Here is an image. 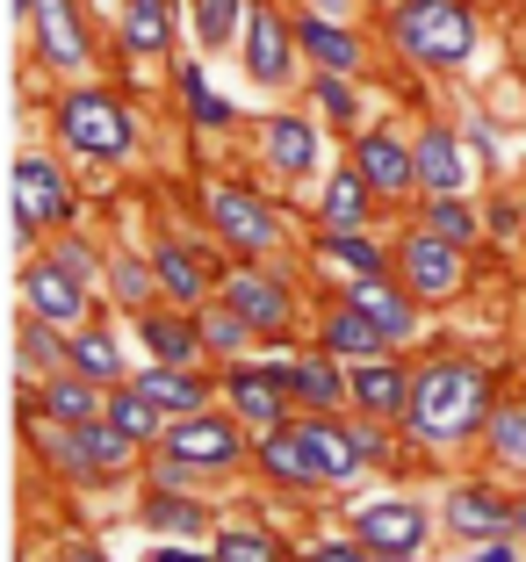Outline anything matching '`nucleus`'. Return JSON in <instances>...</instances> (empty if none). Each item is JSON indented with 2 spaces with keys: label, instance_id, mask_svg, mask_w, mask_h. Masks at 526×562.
Here are the masks:
<instances>
[{
  "label": "nucleus",
  "instance_id": "obj_30",
  "mask_svg": "<svg viewBox=\"0 0 526 562\" xmlns=\"http://www.w3.org/2000/svg\"><path fill=\"white\" fill-rule=\"evenodd\" d=\"M238 8H246V0H195V30H202V44H231V36H238Z\"/></svg>",
  "mask_w": 526,
  "mask_h": 562
},
{
  "label": "nucleus",
  "instance_id": "obj_35",
  "mask_svg": "<svg viewBox=\"0 0 526 562\" xmlns=\"http://www.w3.org/2000/svg\"><path fill=\"white\" fill-rule=\"evenodd\" d=\"M491 447L505 454V462H526V412H519V404L491 418Z\"/></svg>",
  "mask_w": 526,
  "mask_h": 562
},
{
  "label": "nucleus",
  "instance_id": "obj_27",
  "mask_svg": "<svg viewBox=\"0 0 526 562\" xmlns=\"http://www.w3.org/2000/svg\"><path fill=\"white\" fill-rule=\"evenodd\" d=\"M303 50H311L325 72H346L354 58H361V44H354L346 30H332V22H303Z\"/></svg>",
  "mask_w": 526,
  "mask_h": 562
},
{
  "label": "nucleus",
  "instance_id": "obj_20",
  "mask_svg": "<svg viewBox=\"0 0 526 562\" xmlns=\"http://www.w3.org/2000/svg\"><path fill=\"white\" fill-rule=\"evenodd\" d=\"M368 195H376V188L361 181V166H354V173H332V188H325V224H332V232H361Z\"/></svg>",
  "mask_w": 526,
  "mask_h": 562
},
{
  "label": "nucleus",
  "instance_id": "obj_21",
  "mask_svg": "<svg viewBox=\"0 0 526 562\" xmlns=\"http://www.w3.org/2000/svg\"><path fill=\"white\" fill-rule=\"evenodd\" d=\"M354 397L368 404V412H412V390H404V375H396V368H382V361H368L361 375H354Z\"/></svg>",
  "mask_w": 526,
  "mask_h": 562
},
{
  "label": "nucleus",
  "instance_id": "obj_10",
  "mask_svg": "<svg viewBox=\"0 0 526 562\" xmlns=\"http://www.w3.org/2000/svg\"><path fill=\"white\" fill-rule=\"evenodd\" d=\"M36 15V44H44L51 66H87V36H80V15H72V0H30Z\"/></svg>",
  "mask_w": 526,
  "mask_h": 562
},
{
  "label": "nucleus",
  "instance_id": "obj_43",
  "mask_svg": "<svg viewBox=\"0 0 526 562\" xmlns=\"http://www.w3.org/2000/svg\"><path fill=\"white\" fill-rule=\"evenodd\" d=\"M317 109H325V116H339V123H354V87H346L339 72H332V80L317 87Z\"/></svg>",
  "mask_w": 526,
  "mask_h": 562
},
{
  "label": "nucleus",
  "instance_id": "obj_40",
  "mask_svg": "<svg viewBox=\"0 0 526 562\" xmlns=\"http://www.w3.org/2000/svg\"><path fill=\"white\" fill-rule=\"evenodd\" d=\"M58 361V339H51V317H30V331H22V368H51Z\"/></svg>",
  "mask_w": 526,
  "mask_h": 562
},
{
  "label": "nucleus",
  "instance_id": "obj_22",
  "mask_svg": "<svg viewBox=\"0 0 526 562\" xmlns=\"http://www.w3.org/2000/svg\"><path fill=\"white\" fill-rule=\"evenodd\" d=\"M311 151H317L311 123H296V116H275V123H267V159H275L281 173H303V166H311Z\"/></svg>",
  "mask_w": 526,
  "mask_h": 562
},
{
  "label": "nucleus",
  "instance_id": "obj_32",
  "mask_svg": "<svg viewBox=\"0 0 526 562\" xmlns=\"http://www.w3.org/2000/svg\"><path fill=\"white\" fill-rule=\"evenodd\" d=\"M181 87H188V109H195V123L224 131V123H231V101H216V94H210V80H202L195 66H181Z\"/></svg>",
  "mask_w": 526,
  "mask_h": 562
},
{
  "label": "nucleus",
  "instance_id": "obj_34",
  "mask_svg": "<svg viewBox=\"0 0 526 562\" xmlns=\"http://www.w3.org/2000/svg\"><path fill=\"white\" fill-rule=\"evenodd\" d=\"M289 390H296V397H311V404H339V375H332L325 361L289 368Z\"/></svg>",
  "mask_w": 526,
  "mask_h": 562
},
{
  "label": "nucleus",
  "instance_id": "obj_25",
  "mask_svg": "<svg viewBox=\"0 0 526 562\" xmlns=\"http://www.w3.org/2000/svg\"><path fill=\"white\" fill-rule=\"evenodd\" d=\"M137 390H145L159 412H195L202 404V382L181 375V368H152V375H137Z\"/></svg>",
  "mask_w": 526,
  "mask_h": 562
},
{
  "label": "nucleus",
  "instance_id": "obj_31",
  "mask_svg": "<svg viewBox=\"0 0 526 562\" xmlns=\"http://www.w3.org/2000/svg\"><path fill=\"white\" fill-rule=\"evenodd\" d=\"M80 447H87V462H94V469H115L123 454H131V440H123L109 418H87V426H80Z\"/></svg>",
  "mask_w": 526,
  "mask_h": 562
},
{
  "label": "nucleus",
  "instance_id": "obj_16",
  "mask_svg": "<svg viewBox=\"0 0 526 562\" xmlns=\"http://www.w3.org/2000/svg\"><path fill=\"white\" fill-rule=\"evenodd\" d=\"M354 311H361L368 325L382 331V339H404V331H412V303L396 296L390 281H376V274H361V281H354Z\"/></svg>",
  "mask_w": 526,
  "mask_h": 562
},
{
  "label": "nucleus",
  "instance_id": "obj_13",
  "mask_svg": "<svg viewBox=\"0 0 526 562\" xmlns=\"http://www.w3.org/2000/svg\"><path fill=\"white\" fill-rule=\"evenodd\" d=\"M231 404H238L253 426H281V404H289V375H281V368H231Z\"/></svg>",
  "mask_w": 526,
  "mask_h": 562
},
{
  "label": "nucleus",
  "instance_id": "obj_8",
  "mask_svg": "<svg viewBox=\"0 0 526 562\" xmlns=\"http://www.w3.org/2000/svg\"><path fill=\"white\" fill-rule=\"evenodd\" d=\"M361 541L382 548V555H418V548H426V513H418V505H368Z\"/></svg>",
  "mask_w": 526,
  "mask_h": 562
},
{
  "label": "nucleus",
  "instance_id": "obj_49",
  "mask_svg": "<svg viewBox=\"0 0 526 562\" xmlns=\"http://www.w3.org/2000/svg\"><path fill=\"white\" fill-rule=\"evenodd\" d=\"M382 562H418V555H382Z\"/></svg>",
  "mask_w": 526,
  "mask_h": 562
},
{
  "label": "nucleus",
  "instance_id": "obj_7",
  "mask_svg": "<svg viewBox=\"0 0 526 562\" xmlns=\"http://www.w3.org/2000/svg\"><path fill=\"white\" fill-rule=\"evenodd\" d=\"M166 454H174V462L231 469L238 462V432H231L224 418H188V426H166Z\"/></svg>",
  "mask_w": 526,
  "mask_h": 562
},
{
  "label": "nucleus",
  "instance_id": "obj_36",
  "mask_svg": "<svg viewBox=\"0 0 526 562\" xmlns=\"http://www.w3.org/2000/svg\"><path fill=\"white\" fill-rule=\"evenodd\" d=\"M159 281L174 289V296H202V274H195V260H188L181 246H166V252H159Z\"/></svg>",
  "mask_w": 526,
  "mask_h": 562
},
{
  "label": "nucleus",
  "instance_id": "obj_24",
  "mask_svg": "<svg viewBox=\"0 0 526 562\" xmlns=\"http://www.w3.org/2000/svg\"><path fill=\"white\" fill-rule=\"evenodd\" d=\"M101 418H109L123 440H152V432H166V426H159V404H152L145 390H123V397H109V412H101Z\"/></svg>",
  "mask_w": 526,
  "mask_h": 562
},
{
  "label": "nucleus",
  "instance_id": "obj_4",
  "mask_svg": "<svg viewBox=\"0 0 526 562\" xmlns=\"http://www.w3.org/2000/svg\"><path fill=\"white\" fill-rule=\"evenodd\" d=\"M210 216H216V232H224V238H238V246H253V252H267L281 238L275 210H267L260 195H246V188H216V195H210Z\"/></svg>",
  "mask_w": 526,
  "mask_h": 562
},
{
  "label": "nucleus",
  "instance_id": "obj_33",
  "mask_svg": "<svg viewBox=\"0 0 526 562\" xmlns=\"http://www.w3.org/2000/svg\"><path fill=\"white\" fill-rule=\"evenodd\" d=\"M145 339H152L159 361H188V353H195V331L174 325V317H145Z\"/></svg>",
  "mask_w": 526,
  "mask_h": 562
},
{
  "label": "nucleus",
  "instance_id": "obj_15",
  "mask_svg": "<svg viewBox=\"0 0 526 562\" xmlns=\"http://www.w3.org/2000/svg\"><path fill=\"white\" fill-rule=\"evenodd\" d=\"M30 311L36 317H51V325H66V317H80L87 311V296H80V274H66V267H30Z\"/></svg>",
  "mask_w": 526,
  "mask_h": 562
},
{
  "label": "nucleus",
  "instance_id": "obj_38",
  "mask_svg": "<svg viewBox=\"0 0 526 562\" xmlns=\"http://www.w3.org/2000/svg\"><path fill=\"white\" fill-rule=\"evenodd\" d=\"M332 260H339V267H354V274H376V267H382V252L376 246H368V238H354V232H332Z\"/></svg>",
  "mask_w": 526,
  "mask_h": 562
},
{
  "label": "nucleus",
  "instance_id": "obj_5",
  "mask_svg": "<svg viewBox=\"0 0 526 562\" xmlns=\"http://www.w3.org/2000/svg\"><path fill=\"white\" fill-rule=\"evenodd\" d=\"M72 202H66V173L51 159H22L15 166V216H22V232L30 224H58Z\"/></svg>",
  "mask_w": 526,
  "mask_h": 562
},
{
  "label": "nucleus",
  "instance_id": "obj_51",
  "mask_svg": "<svg viewBox=\"0 0 526 562\" xmlns=\"http://www.w3.org/2000/svg\"><path fill=\"white\" fill-rule=\"evenodd\" d=\"M519 533H526V505H519Z\"/></svg>",
  "mask_w": 526,
  "mask_h": 562
},
{
  "label": "nucleus",
  "instance_id": "obj_47",
  "mask_svg": "<svg viewBox=\"0 0 526 562\" xmlns=\"http://www.w3.org/2000/svg\"><path fill=\"white\" fill-rule=\"evenodd\" d=\"M152 562H202V555H181V548H159V555H152Z\"/></svg>",
  "mask_w": 526,
  "mask_h": 562
},
{
  "label": "nucleus",
  "instance_id": "obj_44",
  "mask_svg": "<svg viewBox=\"0 0 526 562\" xmlns=\"http://www.w3.org/2000/svg\"><path fill=\"white\" fill-rule=\"evenodd\" d=\"M469 562H519V548H512V541H497V533H491V541H483Z\"/></svg>",
  "mask_w": 526,
  "mask_h": 562
},
{
  "label": "nucleus",
  "instance_id": "obj_19",
  "mask_svg": "<svg viewBox=\"0 0 526 562\" xmlns=\"http://www.w3.org/2000/svg\"><path fill=\"white\" fill-rule=\"evenodd\" d=\"M260 462L275 469L281 483H317V462H311V447H303V432H281V426H267V440H260Z\"/></svg>",
  "mask_w": 526,
  "mask_h": 562
},
{
  "label": "nucleus",
  "instance_id": "obj_12",
  "mask_svg": "<svg viewBox=\"0 0 526 562\" xmlns=\"http://www.w3.org/2000/svg\"><path fill=\"white\" fill-rule=\"evenodd\" d=\"M224 303L246 317L253 331H281V325H289V296H281V281H267V274H231Z\"/></svg>",
  "mask_w": 526,
  "mask_h": 562
},
{
  "label": "nucleus",
  "instance_id": "obj_23",
  "mask_svg": "<svg viewBox=\"0 0 526 562\" xmlns=\"http://www.w3.org/2000/svg\"><path fill=\"white\" fill-rule=\"evenodd\" d=\"M174 36V0H131V15H123V44L131 50H159Z\"/></svg>",
  "mask_w": 526,
  "mask_h": 562
},
{
  "label": "nucleus",
  "instance_id": "obj_45",
  "mask_svg": "<svg viewBox=\"0 0 526 562\" xmlns=\"http://www.w3.org/2000/svg\"><path fill=\"white\" fill-rule=\"evenodd\" d=\"M311 562H368V555H361V548H339V541H325Z\"/></svg>",
  "mask_w": 526,
  "mask_h": 562
},
{
  "label": "nucleus",
  "instance_id": "obj_6",
  "mask_svg": "<svg viewBox=\"0 0 526 562\" xmlns=\"http://www.w3.org/2000/svg\"><path fill=\"white\" fill-rule=\"evenodd\" d=\"M303 447H311L317 476H354L361 469V454L376 447V432H354V426H332V418H311V426H296Z\"/></svg>",
  "mask_w": 526,
  "mask_h": 562
},
{
  "label": "nucleus",
  "instance_id": "obj_18",
  "mask_svg": "<svg viewBox=\"0 0 526 562\" xmlns=\"http://www.w3.org/2000/svg\"><path fill=\"white\" fill-rule=\"evenodd\" d=\"M455 527L461 533H512V527H519V513H512L505 497H491V491L469 483V491H455Z\"/></svg>",
  "mask_w": 526,
  "mask_h": 562
},
{
  "label": "nucleus",
  "instance_id": "obj_39",
  "mask_svg": "<svg viewBox=\"0 0 526 562\" xmlns=\"http://www.w3.org/2000/svg\"><path fill=\"white\" fill-rule=\"evenodd\" d=\"M246 317H238V311H231V303H224V317H210V325H202V339H210V347L216 353H238V347H246Z\"/></svg>",
  "mask_w": 526,
  "mask_h": 562
},
{
  "label": "nucleus",
  "instance_id": "obj_28",
  "mask_svg": "<svg viewBox=\"0 0 526 562\" xmlns=\"http://www.w3.org/2000/svg\"><path fill=\"white\" fill-rule=\"evenodd\" d=\"M44 418H72V426H87V418H101L94 412V382H51L44 390Z\"/></svg>",
  "mask_w": 526,
  "mask_h": 562
},
{
  "label": "nucleus",
  "instance_id": "obj_9",
  "mask_svg": "<svg viewBox=\"0 0 526 562\" xmlns=\"http://www.w3.org/2000/svg\"><path fill=\"white\" fill-rule=\"evenodd\" d=\"M361 181L376 188V195H404V188L418 181V151H404L390 131H368L361 137Z\"/></svg>",
  "mask_w": 526,
  "mask_h": 562
},
{
  "label": "nucleus",
  "instance_id": "obj_14",
  "mask_svg": "<svg viewBox=\"0 0 526 562\" xmlns=\"http://www.w3.org/2000/svg\"><path fill=\"white\" fill-rule=\"evenodd\" d=\"M246 66H253V80H267V87L289 80V30H281L275 8H253V22H246Z\"/></svg>",
  "mask_w": 526,
  "mask_h": 562
},
{
  "label": "nucleus",
  "instance_id": "obj_11",
  "mask_svg": "<svg viewBox=\"0 0 526 562\" xmlns=\"http://www.w3.org/2000/svg\"><path fill=\"white\" fill-rule=\"evenodd\" d=\"M404 274H412V289H418V296H447V289L461 281L455 238H440V232H418L412 246H404Z\"/></svg>",
  "mask_w": 526,
  "mask_h": 562
},
{
  "label": "nucleus",
  "instance_id": "obj_1",
  "mask_svg": "<svg viewBox=\"0 0 526 562\" xmlns=\"http://www.w3.org/2000/svg\"><path fill=\"white\" fill-rule=\"evenodd\" d=\"M483 418V375L461 361H440L418 375L412 390V426L426 432V440H455V432H469Z\"/></svg>",
  "mask_w": 526,
  "mask_h": 562
},
{
  "label": "nucleus",
  "instance_id": "obj_46",
  "mask_svg": "<svg viewBox=\"0 0 526 562\" xmlns=\"http://www.w3.org/2000/svg\"><path fill=\"white\" fill-rule=\"evenodd\" d=\"M58 267H66V274H87V267H94V252H80V246H66V252H58Z\"/></svg>",
  "mask_w": 526,
  "mask_h": 562
},
{
  "label": "nucleus",
  "instance_id": "obj_29",
  "mask_svg": "<svg viewBox=\"0 0 526 562\" xmlns=\"http://www.w3.org/2000/svg\"><path fill=\"white\" fill-rule=\"evenodd\" d=\"M72 368H80L87 382H109V375H123V353H115L109 331H80V347H72Z\"/></svg>",
  "mask_w": 526,
  "mask_h": 562
},
{
  "label": "nucleus",
  "instance_id": "obj_17",
  "mask_svg": "<svg viewBox=\"0 0 526 562\" xmlns=\"http://www.w3.org/2000/svg\"><path fill=\"white\" fill-rule=\"evenodd\" d=\"M418 181H426L433 195H455V188L469 181V159H461V145L447 131H433L426 145H418Z\"/></svg>",
  "mask_w": 526,
  "mask_h": 562
},
{
  "label": "nucleus",
  "instance_id": "obj_42",
  "mask_svg": "<svg viewBox=\"0 0 526 562\" xmlns=\"http://www.w3.org/2000/svg\"><path fill=\"white\" fill-rule=\"evenodd\" d=\"M152 527H174V533H188V527H202V513L188 505V497H152Z\"/></svg>",
  "mask_w": 526,
  "mask_h": 562
},
{
  "label": "nucleus",
  "instance_id": "obj_2",
  "mask_svg": "<svg viewBox=\"0 0 526 562\" xmlns=\"http://www.w3.org/2000/svg\"><path fill=\"white\" fill-rule=\"evenodd\" d=\"M396 44L412 50L418 66H455L477 44V22L461 0H404L396 8Z\"/></svg>",
  "mask_w": 526,
  "mask_h": 562
},
{
  "label": "nucleus",
  "instance_id": "obj_41",
  "mask_svg": "<svg viewBox=\"0 0 526 562\" xmlns=\"http://www.w3.org/2000/svg\"><path fill=\"white\" fill-rule=\"evenodd\" d=\"M216 562H275V541H267V533H224Z\"/></svg>",
  "mask_w": 526,
  "mask_h": 562
},
{
  "label": "nucleus",
  "instance_id": "obj_48",
  "mask_svg": "<svg viewBox=\"0 0 526 562\" xmlns=\"http://www.w3.org/2000/svg\"><path fill=\"white\" fill-rule=\"evenodd\" d=\"M72 562H101V555H94V548H72Z\"/></svg>",
  "mask_w": 526,
  "mask_h": 562
},
{
  "label": "nucleus",
  "instance_id": "obj_3",
  "mask_svg": "<svg viewBox=\"0 0 526 562\" xmlns=\"http://www.w3.org/2000/svg\"><path fill=\"white\" fill-rule=\"evenodd\" d=\"M58 131H66V145L87 151V159H123V151H131V116H123L109 94H94V87H72V94L58 101Z\"/></svg>",
  "mask_w": 526,
  "mask_h": 562
},
{
  "label": "nucleus",
  "instance_id": "obj_37",
  "mask_svg": "<svg viewBox=\"0 0 526 562\" xmlns=\"http://www.w3.org/2000/svg\"><path fill=\"white\" fill-rule=\"evenodd\" d=\"M426 232H440V238H455V246H461V238L477 232V216L461 210L455 195H440V202H433V210H426Z\"/></svg>",
  "mask_w": 526,
  "mask_h": 562
},
{
  "label": "nucleus",
  "instance_id": "obj_26",
  "mask_svg": "<svg viewBox=\"0 0 526 562\" xmlns=\"http://www.w3.org/2000/svg\"><path fill=\"white\" fill-rule=\"evenodd\" d=\"M325 347H332V353H376V347H382V331L368 325L354 303H346V311H332V317H325Z\"/></svg>",
  "mask_w": 526,
  "mask_h": 562
},
{
  "label": "nucleus",
  "instance_id": "obj_50",
  "mask_svg": "<svg viewBox=\"0 0 526 562\" xmlns=\"http://www.w3.org/2000/svg\"><path fill=\"white\" fill-rule=\"evenodd\" d=\"M317 8H346V0H317Z\"/></svg>",
  "mask_w": 526,
  "mask_h": 562
}]
</instances>
